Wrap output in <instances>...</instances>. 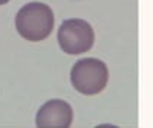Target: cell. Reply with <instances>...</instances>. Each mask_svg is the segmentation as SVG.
Instances as JSON below:
<instances>
[{
    "label": "cell",
    "mask_w": 153,
    "mask_h": 128,
    "mask_svg": "<svg viewBox=\"0 0 153 128\" xmlns=\"http://www.w3.org/2000/svg\"><path fill=\"white\" fill-rule=\"evenodd\" d=\"M16 30L29 42L46 39L53 29V13L51 7L41 1L27 3L17 12Z\"/></svg>",
    "instance_id": "6da1fadb"
},
{
    "label": "cell",
    "mask_w": 153,
    "mask_h": 128,
    "mask_svg": "<svg viewBox=\"0 0 153 128\" xmlns=\"http://www.w3.org/2000/svg\"><path fill=\"white\" fill-rule=\"evenodd\" d=\"M107 82L108 69L100 59H79L71 69V84L78 92L84 95H95L101 92Z\"/></svg>",
    "instance_id": "7a4b0ae2"
},
{
    "label": "cell",
    "mask_w": 153,
    "mask_h": 128,
    "mask_svg": "<svg viewBox=\"0 0 153 128\" xmlns=\"http://www.w3.org/2000/svg\"><path fill=\"white\" fill-rule=\"evenodd\" d=\"M95 35L91 25L82 19H67L58 29V43L68 55H81L90 51Z\"/></svg>",
    "instance_id": "3957f363"
},
{
    "label": "cell",
    "mask_w": 153,
    "mask_h": 128,
    "mask_svg": "<svg viewBox=\"0 0 153 128\" xmlns=\"http://www.w3.org/2000/svg\"><path fill=\"white\" fill-rule=\"evenodd\" d=\"M72 124V108L62 99H51L36 114L38 128H69Z\"/></svg>",
    "instance_id": "277c9868"
},
{
    "label": "cell",
    "mask_w": 153,
    "mask_h": 128,
    "mask_svg": "<svg viewBox=\"0 0 153 128\" xmlns=\"http://www.w3.org/2000/svg\"><path fill=\"white\" fill-rule=\"evenodd\" d=\"M7 1H10V0H0V6H1V4H6Z\"/></svg>",
    "instance_id": "5b68a950"
}]
</instances>
